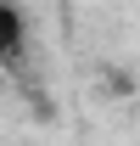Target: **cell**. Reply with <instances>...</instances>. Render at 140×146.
Segmentation results:
<instances>
[{
	"label": "cell",
	"mask_w": 140,
	"mask_h": 146,
	"mask_svg": "<svg viewBox=\"0 0 140 146\" xmlns=\"http://www.w3.org/2000/svg\"><path fill=\"white\" fill-rule=\"evenodd\" d=\"M28 62V11L17 0H0V68Z\"/></svg>",
	"instance_id": "cell-1"
}]
</instances>
